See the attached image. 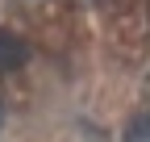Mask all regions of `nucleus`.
Listing matches in <instances>:
<instances>
[{"mask_svg":"<svg viewBox=\"0 0 150 142\" xmlns=\"http://www.w3.org/2000/svg\"><path fill=\"white\" fill-rule=\"evenodd\" d=\"M25 59H29L25 42H17L13 33H0V71H13L17 63H25Z\"/></svg>","mask_w":150,"mask_h":142,"instance_id":"1","label":"nucleus"},{"mask_svg":"<svg viewBox=\"0 0 150 142\" xmlns=\"http://www.w3.org/2000/svg\"><path fill=\"white\" fill-rule=\"evenodd\" d=\"M0 121H4V109H0Z\"/></svg>","mask_w":150,"mask_h":142,"instance_id":"3","label":"nucleus"},{"mask_svg":"<svg viewBox=\"0 0 150 142\" xmlns=\"http://www.w3.org/2000/svg\"><path fill=\"white\" fill-rule=\"evenodd\" d=\"M125 142H146V113H138L125 130Z\"/></svg>","mask_w":150,"mask_h":142,"instance_id":"2","label":"nucleus"}]
</instances>
